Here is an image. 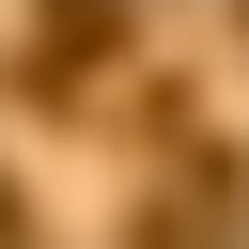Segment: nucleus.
<instances>
[{"label":"nucleus","mask_w":249,"mask_h":249,"mask_svg":"<svg viewBox=\"0 0 249 249\" xmlns=\"http://www.w3.org/2000/svg\"><path fill=\"white\" fill-rule=\"evenodd\" d=\"M0 249H16V187H0Z\"/></svg>","instance_id":"1"}]
</instances>
